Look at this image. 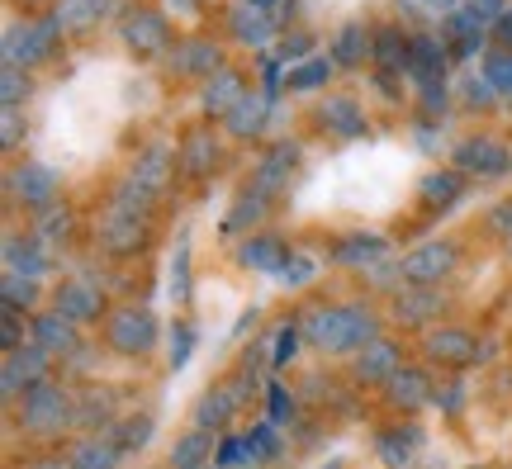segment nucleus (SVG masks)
<instances>
[{
  "mask_svg": "<svg viewBox=\"0 0 512 469\" xmlns=\"http://www.w3.org/2000/svg\"><path fill=\"white\" fill-rule=\"evenodd\" d=\"M304 342L323 356H356L361 346H370L380 337V318L370 313L366 304H347V308H309L304 318Z\"/></svg>",
  "mask_w": 512,
  "mask_h": 469,
  "instance_id": "obj_1",
  "label": "nucleus"
},
{
  "mask_svg": "<svg viewBox=\"0 0 512 469\" xmlns=\"http://www.w3.org/2000/svg\"><path fill=\"white\" fill-rule=\"evenodd\" d=\"M15 417H19V432L24 436H34V441H57L67 427H76V403L57 379H43V384H34L29 394L19 398Z\"/></svg>",
  "mask_w": 512,
  "mask_h": 469,
  "instance_id": "obj_2",
  "label": "nucleus"
},
{
  "mask_svg": "<svg viewBox=\"0 0 512 469\" xmlns=\"http://www.w3.org/2000/svg\"><path fill=\"white\" fill-rule=\"evenodd\" d=\"M53 370V356L43 351L38 342L19 346V351H5V370H0V398L5 403H19V398L29 394L34 384H43Z\"/></svg>",
  "mask_w": 512,
  "mask_h": 469,
  "instance_id": "obj_3",
  "label": "nucleus"
},
{
  "mask_svg": "<svg viewBox=\"0 0 512 469\" xmlns=\"http://www.w3.org/2000/svg\"><path fill=\"white\" fill-rule=\"evenodd\" d=\"M422 351H427V361L451 365V370L489 361V346L479 342L475 332H465V327H432V332L422 337Z\"/></svg>",
  "mask_w": 512,
  "mask_h": 469,
  "instance_id": "obj_4",
  "label": "nucleus"
},
{
  "mask_svg": "<svg viewBox=\"0 0 512 469\" xmlns=\"http://www.w3.org/2000/svg\"><path fill=\"white\" fill-rule=\"evenodd\" d=\"M105 337L119 356H147L157 346V318L147 308H119V313H110Z\"/></svg>",
  "mask_w": 512,
  "mask_h": 469,
  "instance_id": "obj_5",
  "label": "nucleus"
},
{
  "mask_svg": "<svg viewBox=\"0 0 512 469\" xmlns=\"http://www.w3.org/2000/svg\"><path fill=\"white\" fill-rule=\"evenodd\" d=\"M456 261H460V252L451 247V242H427V247H418L413 256H403V266H399V275L408 280V285H441L446 275L456 271Z\"/></svg>",
  "mask_w": 512,
  "mask_h": 469,
  "instance_id": "obj_6",
  "label": "nucleus"
},
{
  "mask_svg": "<svg viewBox=\"0 0 512 469\" xmlns=\"http://www.w3.org/2000/svg\"><path fill=\"white\" fill-rule=\"evenodd\" d=\"M247 394H252V389H247V375L214 384V389L195 403V427H209V432H214V427H223L228 417H238V408L247 403Z\"/></svg>",
  "mask_w": 512,
  "mask_h": 469,
  "instance_id": "obj_7",
  "label": "nucleus"
},
{
  "mask_svg": "<svg viewBox=\"0 0 512 469\" xmlns=\"http://www.w3.org/2000/svg\"><path fill=\"white\" fill-rule=\"evenodd\" d=\"M432 379L422 375L418 365H399L394 375L384 379V398H389V408H399V413H418V408H432Z\"/></svg>",
  "mask_w": 512,
  "mask_h": 469,
  "instance_id": "obj_8",
  "label": "nucleus"
},
{
  "mask_svg": "<svg viewBox=\"0 0 512 469\" xmlns=\"http://www.w3.org/2000/svg\"><path fill=\"white\" fill-rule=\"evenodd\" d=\"M57 308H62L76 327L100 323V313H105V294H100V285H95V280L76 275V280H67V285L57 289Z\"/></svg>",
  "mask_w": 512,
  "mask_h": 469,
  "instance_id": "obj_9",
  "label": "nucleus"
},
{
  "mask_svg": "<svg viewBox=\"0 0 512 469\" xmlns=\"http://www.w3.org/2000/svg\"><path fill=\"white\" fill-rule=\"evenodd\" d=\"M57 24H15L10 29V38H5V62L10 67H19V62H38V57L53 53L57 43Z\"/></svg>",
  "mask_w": 512,
  "mask_h": 469,
  "instance_id": "obj_10",
  "label": "nucleus"
},
{
  "mask_svg": "<svg viewBox=\"0 0 512 469\" xmlns=\"http://www.w3.org/2000/svg\"><path fill=\"white\" fill-rule=\"evenodd\" d=\"M403 365V351L389 337H375L370 346H361L356 356H351V375L361 379V384H384V379L394 375Z\"/></svg>",
  "mask_w": 512,
  "mask_h": 469,
  "instance_id": "obj_11",
  "label": "nucleus"
},
{
  "mask_svg": "<svg viewBox=\"0 0 512 469\" xmlns=\"http://www.w3.org/2000/svg\"><path fill=\"white\" fill-rule=\"evenodd\" d=\"M456 166L470 171V176H503L512 166V152L494 138H470V143L456 147Z\"/></svg>",
  "mask_w": 512,
  "mask_h": 469,
  "instance_id": "obj_12",
  "label": "nucleus"
},
{
  "mask_svg": "<svg viewBox=\"0 0 512 469\" xmlns=\"http://www.w3.org/2000/svg\"><path fill=\"white\" fill-rule=\"evenodd\" d=\"M34 342L48 351V356H72V351H81L76 346V323L62 313V308H53V313H38L34 318Z\"/></svg>",
  "mask_w": 512,
  "mask_h": 469,
  "instance_id": "obj_13",
  "label": "nucleus"
},
{
  "mask_svg": "<svg viewBox=\"0 0 512 469\" xmlns=\"http://www.w3.org/2000/svg\"><path fill=\"white\" fill-rule=\"evenodd\" d=\"M10 190H15L29 209H53V195H57V176L48 166H19L15 176H10Z\"/></svg>",
  "mask_w": 512,
  "mask_h": 469,
  "instance_id": "obj_14",
  "label": "nucleus"
},
{
  "mask_svg": "<svg viewBox=\"0 0 512 469\" xmlns=\"http://www.w3.org/2000/svg\"><path fill=\"white\" fill-rule=\"evenodd\" d=\"M147 237H143V223H138V214H119V209H110V218H105V228H100V247L110 256H128L138 252Z\"/></svg>",
  "mask_w": 512,
  "mask_h": 469,
  "instance_id": "obj_15",
  "label": "nucleus"
},
{
  "mask_svg": "<svg viewBox=\"0 0 512 469\" xmlns=\"http://www.w3.org/2000/svg\"><path fill=\"white\" fill-rule=\"evenodd\" d=\"M422 446V427H384L380 436H375V451H380V460L389 469H408L413 465V451Z\"/></svg>",
  "mask_w": 512,
  "mask_h": 469,
  "instance_id": "obj_16",
  "label": "nucleus"
},
{
  "mask_svg": "<svg viewBox=\"0 0 512 469\" xmlns=\"http://www.w3.org/2000/svg\"><path fill=\"white\" fill-rule=\"evenodd\" d=\"M437 313H441V294H437V289H427V285L403 289L399 299H394V318H399L403 327H422V323H432Z\"/></svg>",
  "mask_w": 512,
  "mask_h": 469,
  "instance_id": "obj_17",
  "label": "nucleus"
},
{
  "mask_svg": "<svg viewBox=\"0 0 512 469\" xmlns=\"http://www.w3.org/2000/svg\"><path fill=\"white\" fill-rule=\"evenodd\" d=\"M214 432L209 427H190V432L171 446V469H204V465H214Z\"/></svg>",
  "mask_w": 512,
  "mask_h": 469,
  "instance_id": "obj_18",
  "label": "nucleus"
},
{
  "mask_svg": "<svg viewBox=\"0 0 512 469\" xmlns=\"http://www.w3.org/2000/svg\"><path fill=\"white\" fill-rule=\"evenodd\" d=\"M219 166V143H214V128H195L181 147V171L185 176H209Z\"/></svg>",
  "mask_w": 512,
  "mask_h": 469,
  "instance_id": "obj_19",
  "label": "nucleus"
},
{
  "mask_svg": "<svg viewBox=\"0 0 512 469\" xmlns=\"http://www.w3.org/2000/svg\"><path fill=\"white\" fill-rule=\"evenodd\" d=\"M124 38L138 48V53H157V48H166V19L152 15V10H133V15L124 19Z\"/></svg>",
  "mask_w": 512,
  "mask_h": 469,
  "instance_id": "obj_20",
  "label": "nucleus"
},
{
  "mask_svg": "<svg viewBox=\"0 0 512 469\" xmlns=\"http://www.w3.org/2000/svg\"><path fill=\"white\" fill-rule=\"evenodd\" d=\"M408 72L418 76L422 86H432V81H441V72H446V53H441L437 38H413L408 43Z\"/></svg>",
  "mask_w": 512,
  "mask_h": 469,
  "instance_id": "obj_21",
  "label": "nucleus"
},
{
  "mask_svg": "<svg viewBox=\"0 0 512 469\" xmlns=\"http://www.w3.org/2000/svg\"><path fill=\"white\" fill-rule=\"evenodd\" d=\"M380 256H384V237H375V233H351L332 247L337 266H361V271H366L370 261H380Z\"/></svg>",
  "mask_w": 512,
  "mask_h": 469,
  "instance_id": "obj_22",
  "label": "nucleus"
},
{
  "mask_svg": "<svg viewBox=\"0 0 512 469\" xmlns=\"http://www.w3.org/2000/svg\"><path fill=\"white\" fill-rule=\"evenodd\" d=\"M119 460H124V451H119L105 432L86 436V441L72 451V469H119Z\"/></svg>",
  "mask_w": 512,
  "mask_h": 469,
  "instance_id": "obj_23",
  "label": "nucleus"
},
{
  "mask_svg": "<svg viewBox=\"0 0 512 469\" xmlns=\"http://www.w3.org/2000/svg\"><path fill=\"white\" fill-rule=\"evenodd\" d=\"M114 0H57L53 10V24L57 29H91V24H100L105 19V10H110Z\"/></svg>",
  "mask_w": 512,
  "mask_h": 469,
  "instance_id": "obj_24",
  "label": "nucleus"
},
{
  "mask_svg": "<svg viewBox=\"0 0 512 469\" xmlns=\"http://www.w3.org/2000/svg\"><path fill=\"white\" fill-rule=\"evenodd\" d=\"M38 242H43V237H24V242H19V237H10V242H5V271H19V275H43L48 271V256H43V247H38Z\"/></svg>",
  "mask_w": 512,
  "mask_h": 469,
  "instance_id": "obj_25",
  "label": "nucleus"
},
{
  "mask_svg": "<svg viewBox=\"0 0 512 469\" xmlns=\"http://www.w3.org/2000/svg\"><path fill=\"white\" fill-rule=\"evenodd\" d=\"M318 119L332 128V133H342V138H356L361 128H366V119H361V109H356V100H347V95H332L328 105L318 109Z\"/></svg>",
  "mask_w": 512,
  "mask_h": 469,
  "instance_id": "obj_26",
  "label": "nucleus"
},
{
  "mask_svg": "<svg viewBox=\"0 0 512 469\" xmlns=\"http://www.w3.org/2000/svg\"><path fill=\"white\" fill-rule=\"evenodd\" d=\"M171 67H176L181 76L214 72V67H219V48L204 43V38H190V43H181V53H171Z\"/></svg>",
  "mask_w": 512,
  "mask_h": 469,
  "instance_id": "obj_27",
  "label": "nucleus"
},
{
  "mask_svg": "<svg viewBox=\"0 0 512 469\" xmlns=\"http://www.w3.org/2000/svg\"><path fill=\"white\" fill-rule=\"evenodd\" d=\"M242 76L238 72H219V76H209V86H204V109L209 114H228V109L242 100Z\"/></svg>",
  "mask_w": 512,
  "mask_h": 469,
  "instance_id": "obj_28",
  "label": "nucleus"
},
{
  "mask_svg": "<svg viewBox=\"0 0 512 469\" xmlns=\"http://www.w3.org/2000/svg\"><path fill=\"white\" fill-rule=\"evenodd\" d=\"M266 95H242L238 105L228 109L223 119H228V133H238V138H247V133H261V119H266Z\"/></svg>",
  "mask_w": 512,
  "mask_h": 469,
  "instance_id": "obj_29",
  "label": "nucleus"
},
{
  "mask_svg": "<svg viewBox=\"0 0 512 469\" xmlns=\"http://www.w3.org/2000/svg\"><path fill=\"white\" fill-rule=\"evenodd\" d=\"M285 256H290V247L280 242V237H252L247 247H242V261L247 266H256V271H280L285 266Z\"/></svg>",
  "mask_w": 512,
  "mask_h": 469,
  "instance_id": "obj_30",
  "label": "nucleus"
},
{
  "mask_svg": "<svg viewBox=\"0 0 512 469\" xmlns=\"http://www.w3.org/2000/svg\"><path fill=\"white\" fill-rule=\"evenodd\" d=\"M114 441V446H119V451H138V446H147V436H152V417H119V422H114L110 432H105Z\"/></svg>",
  "mask_w": 512,
  "mask_h": 469,
  "instance_id": "obj_31",
  "label": "nucleus"
},
{
  "mask_svg": "<svg viewBox=\"0 0 512 469\" xmlns=\"http://www.w3.org/2000/svg\"><path fill=\"white\" fill-rule=\"evenodd\" d=\"M114 422V403H110V394H91V398H81L76 403V427H100V432H110Z\"/></svg>",
  "mask_w": 512,
  "mask_h": 469,
  "instance_id": "obj_32",
  "label": "nucleus"
},
{
  "mask_svg": "<svg viewBox=\"0 0 512 469\" xmlns=\"http://www.w3.org/2000/svg\"><path fill=\"white\" fill-rule=\"evenodd\" d=\"M375 62L380 67H408V38L399 29H375Z\"/></svg>",
  "mask_w": 512,
  "mask_h": 469,
  "instance_id": "obj_33",
  "label": "nucleus"
},
{
  "mask_svg": "<svg viewBox=\"0 0 512 469\" xmlns=\"http://www.w3.org/2000/svg\"><path fill=\"white\" fill-rule=\"evenodd\" d=\"M294 157H299V147H294V143H280L271 157H266V166H261L256 185H261V190H275V185H280V176H285V171H294Z\"/></svg>",
  "mask_w": 512,
  "mask_h": 469,
  "instance_id": "obj_34",
  "label": "nucleus"
},
{
  "mask_svg": "<svg viewBox=\"0 0 512 469\" xmlns=\"http://www.w3.org/2000/svg\"><path fill=\"white\" fill-rule=\"evenodd\" d=\"M460 171H432L427 181H422V195H427V204H456L460 195Z\"/></svg>",
  "mask_w": 512,
  "mask_h": 469,
  "instance_id": "obj_35",
  "label": "nucleus"
},
{
  "mask_svg": "<svg viewBox=\"0 0 512 469\" xmlns=\"http://www.w3.org/2000/svg\"><path fill=\"white\" fill-rule=\"evenodd\" d=\"M38 304V285L34 275H19V271H5V308H34Z\"/></svg>",
  "mask_w": 512,
  "mask_h": 469,
  "instance_id": "obj_36",
  "label": "nucleus"
},
{
  "mask_svg": "<svg viewBox=\"0 0 512 469\" xmlns=\"http://www.w3.org/2000/svg\"><path fill=\"white\" fill-rule=\"evenodd\" d=\"M166 171H171V166H166V147H152V152H143V162L133 166V181L147 185V190H157V185L166 181Z\"/></svg>",
  "mask_w": 512,
  "mask_h": 469,
  "instance_id": "obj_37",
  "label": "nucleus"
},
{
  "mask_svg": "<svg viewBox=\"0 0 512 469\" xmlns=\"http://www.w3.org/2000/svg\"><path fill=\"white\" fill-rule=\"evenodd\" d=\"M299 342H304V327H299V323H280V327H275L271 365H290L294 356H299Z\"/></svg>",
  "mask_w": 512,
  "mask_h": 469,
  "instance_id": "obj_38",
  "label": "nucleus"
},
{
  "mask_svg": "<svg viewBox=\"0 0 512 469\" xmlns=\"http://www.w3.org/2000/svg\"><path fill=\"white\" fill-rule=\"evenodd\" d=\"M465 398H470V389H465V379H446L437 394H432V408H441L446 417H456L460 408H465Z\"/></svg>",
  "mask_w": 512,
  "mask_h": 469,
  "instance_id": "obj_39",
  "label": "nucleus"
},
{
  "mask_svg": "<svg viewBox=\"0 0 512 469\" xmlns=\"http://www.w3.org/2000/svg\"><path fill=\"white\" fill-rule=\"evenodd\" d=\"M328 62H304V67H294L290 72V81H285V86H290V91H313V86H323V81H328Z\"/></svg>",
  "mask_w": 512,
  "mask_h": 469,
  "instance_id": "obj_40",
  "label": "nucleus"
},
{
  "mask_svg": "<svg viewBox=\"0 0 512 469\" xmlns=\"http://www.w3.org/2000/svg\"><path fill=\"white\" fill-rule=\"evenodd\" d=\"M361 43H366V29H361V24H347V29L337 34V62H342V67L361 62Z\"/></svg>",
  "mask_w": 512,
  "mask_h": 469,
  "instance_id": "obj_41",
  "label": "nucleus"
},
{
  "mask_svg": "<svg viewBox=\"0 0 512 469\" xmlns=\"http://www.w3.org/2000/svg\"><path fill=\"white\" fill-rule=\"evenodd\" d=\"M484 76L494 81V91H512V53H489L484 57Z\"/></svg>",
  "mask_w": 512,
  "mask_h": 469,
  "instance_id": "obj_42",
  "label": "nucleus"
},
{
  "mask_svg": "<svg viewBox=\"0 0 512 469\" xmlns=\"http://www.w3.org/2000/svg\"><path fill=\"white\" fill-rule=\"evenodd\" d=\"M275 280H280V285H304V280H313V261L309 256H299V252H290L285 256V266L275 271Z\"/></svg>",
  "mask_w": 512,
  "mask_h": 469,
  "instance_id": "obj_43",
  "label": "nucleus"
},
{
  "mask_svg": "<svg viewBox=\"0 0 512 469\" xmlns=\"http://www.w3.org/2000/svg\"><path fill=\"white\" fill-rule=\"evenodd\" d=\"M261 214H266V190H261V185H256V190H247V195H242L238 214L228 218V233H233V228H242V223H247V218H261Z\"/></svg>",
  "mask_w": 512,
  "mask_h": 469,
  "instance_id": "obj_44",
  "label": "nucleus"
},
{
  "mask_svg": "<svg viewBox=\"0 0 512 469\" xmlns=\"http://www.w3.org/2000/svg\"><path fill=\"white\" fill-rule=\"evenodd\" d=\"M190 346H195V327H190V323H176V327H171V351H166V361H171V365H185V361H190Z\"/></svg>",
  "mask_w": 512,
  "mask_h": 469,
  "instance_id": "obj_45",
  "label": "nucleus"
},
{
  "mask_svg": "<svg viewBox=\"0 0 512 469\" xmlns=\"http://www.w3.org/2000/svg\"><path fill=\"white\" fill-rule=\"evenodd\" d=\"M233 29H238L242 38H252V43H266V38H271V24H266V19L256 15H247V10H238V15H233Z\"/></svg>",
  "mask_w": 512,
  "mask_h": 469,
  "instance_id": "obj_46",
  "label": "nucleus"
},
{
  "mask_svg": "<svg viewBox=\"0 0 512 469\" xmlns=\"http://www.w3.org/2000/svg\"><path fill=\"white\" fill-rule=\"evenodd\" d=\"M242 455H252V446H247V436H233V441H223L219 451H214V465H219V469H238Z\"/></svg>",
  "mask_w": 512,
  "mask_h": 469,
  "instance_id": "obj_47",
  "label": "nucleus"
},
{
  "mask_svg": "<svg viewBox=\"0 0 512 469\" xmlns=\"http://www.w3.org/2000/svg\"><path fill=\"white\" fill-rule=\"evenodd\" d=\"M247 446H252V460H261V455L275 451V422H261L252 436H247Z\"/></svg>",
  "mask_w": 512,
  "mask_h": 469,
  "instance_id": "obj_48",
  "label": "nucleus"
},
{
  "mask_svg": "<svg viewBox=\"0 0 512 469\" xmlns=\"http://www.w3.org/2000/svg\"><path fill=\"white\" fill-rule=\"evenodd\" d=\"M19 86L29 91V76H19V67H10V62H5V109H15Z\"/></svg>",
  "mask_w": 512,
  "mask_h": 469,
  "instance_id": "obj_49",
  "label": "nucleus"
},
{
  "mask_svg": "<svg viewBox=\"0 0 512 469\" xmlns=\"http://www.w3.org/2000/svg\"><path fill=\"white\" fill-rule=\"evenodd\" d=\"M304 53H309V38H304V34L285 38V48H280V57H285V62H290V57H304Z\"/></svg>",
  "mask_w": 512,
  "mask_h": 469,
  "instance_id": "obj_50",
  "label": "nucleus"
},
{
  "mask_svg": "<svg viewBox=\"0 0 512 469\" xmlns=\"http://www.w3.org/2000/svg\"><path fill=\"white\" fill-rule=\"evenodd\" d=\"M285 413H290V394L280 384H271V417H285Z\"/></svg>",
  "mask_w": 512,
  "mask_h": 469,
  "instance_id": "obj_51",
  "label": "nucleus"
},
{
  "mask_svg": "<svg viewBox=\"0 0 512 469\" xmlns=\"http://www.w3.org/2000/svg\"><path fill=\"white\" fill-rule=\"evenodd\" d=\"M34 469H72V455H43L34 460Z\"/></svg>",
  "mask_w": 512,
  "mask_h": 469,
  "instance_id": "obj_52",
  "label": "nucleus"
},
{
  "mask_svg": "<svg viewBox=\"0 0 512 469\" xmlns=\"http://www.w3.org/2000/svg\"><path fill=\"white\" fill-rule=\"evenodd\" d=\"M498 38H503V43L512 48V5L503 10V19H498Z\"/></svg>",
  "mask_w": 512,
  "mask_h": 469,
  "instance_id": "obj_53",
  "label": "nucleus"
},
{
  "mask_svg": "<svg viewBox=\"0 0 512 469\" xmlns=\"http://www.w3.org/2000/svg\"><path fill=\"white\" fill-rule=\"evenodd\" d=\"M15 133H19V119H15V109H5V143H15Z\"/></svg>",
  "mask_w": 512,
  "mask_h": 469,
  "instance_id": "obj_54",
  "label": "nucleus"
},
{
  "mask_svg": "<svg viewBox=\"0 0 512 469\" xmlns=\"http://www.w3.org/2000/svg\"><path fill=\"white\" fill-rule=\"evenodd\" d=\"M204 469H219V465H204Z\"/></svg>",
  "mask_w": 512,
  "mask_h": 469,
  "instance_id": "obj_55",
  "label": "nucleus"
},
{
  "mask_svg": "<svg viewBox=\"0 0 512 469\" xmlns=\"http://www.w3.org/2000/svg\"><path fill=\"white\" fill-rule=\"evenodd\" d=\"M470 469H479V465H470Z\"/></svg>",
  "mask_w": 512,
  "mask_h": 469,
  "instance_id": "obj_56",
  "label": "nucleus"
},
{
  "mask_svg": "<svg viewBox=\"0 0 512 469\" xmlns=\"http://www.w3.org/2000/svg\"><path fill=\"white\" fill-rule=\"evenodd\" d=\"M328 469H337V465H328Z\"/></svg>",
  "mask_w": 512,
  "mask_h": 469,
  "instance_id": "obj_57",
  "label": "nucleus"
},
{
  "mask_svg": "<svg viewBox=\"0 0 512 469\" xmlns=\"http://www.w3.org/2000/svg\"><path fill=\"white\" fill-rule=\"evenodd\" d=\"M508 247H512V242H508Z\"/></svg>",
  "mask_w": 512,
  "mask_h": 469,
  "instance_id": "obj_58",
  "label": "nucleus"
},
{
  "mask_svg": "<svg viewBox=\"0 0 512 469\" xmlns=\"http://www.w3.org/2000/svg\"><path fill=\"white\" fill-rule=\"evenodd\" d=\"M508 469H512V465H508Z\"/></svg>",
  "mask_w": 512,
  "mask_h": 469,
  "instance_id": "obj_59",
  "label": "nucleus"
}]
</instances>
